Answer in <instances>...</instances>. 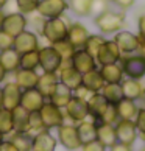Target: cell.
<instances>
[{"instance_id":"1","label":"cell","mask_w":145,"mask_h":151,"mask_svg":"<svg viewBox=\"0 0 145 151\" xmlns=\"http://www.w3.org/2000/svg\"><path fill=\"white\" fill-rule=\"evenodd\" d=\"M94 24L98 28L100 35L103 36H114L115 33L123 30L126 27V14L120 9H108L105 13L94 17Z\"/></svg>"},{"instance_id":"2","label":"cell","mask_w":145,"mask_h":151,"mask_svg":"<svg viewBox=\"0 0 145 151\" xmlns=\"http://www.w3.org/2000/svg\"><path fill=\"white\" fill-rule=\"evenodd\" d=\"M70 19L66 14L59 16V17H52V19H45L42 25V31H41V37L45 39L47 44H55L58 41L67 37V30L70 25Z\"/></svg>"},{"instance_id":"3","label":"cell","mask_w":145,"mask_h":151,"mask_svg":"<svg viewBox=\"0 0 145 151\" xmlns=\"http://www.w3.org/2000/svg\"><path fill=\"white\" fill-rule=\"evenodd\" d=\"M120 65L123 73L133 80H144L145 78V55L144 53H133V55H122Z\"/></svg>"},{"instance_id":"4","label":"cell","mask_w":145,"mask_h":151,"mask_svg":"<svg viewBox=\"0 0 145 151\" xmlns=\"http://www.w3.org/2000/svg\"><path fill=\"white\" fill-rule=\"evenodd\" d=\"M39 114H41V119L44 122V126L45 129H56L58 126H61L63 123H66V114L64 109L58 108L56 104H53L52 101L44 103V106L39 109Z\"/></svg>"},{"instance_id":"5","label":"cell","mask_w":145,"mask_h":151,"mask_svg":"<svg viewBox=\"0 0 145 151\" xmlns=\"http://www.w3.org/2000/svg\"><path fill=\"white\" fill-rule=\"evenodd\" d=\"M113 41L117 44V47L122 52V55H133L141 52L142 47V39L139 37L136 33L128 31V30H120L119 33H115Z\"/></svg>"},{"instance_id":"6","label":"cell","mask_w":145,"mask_h":151,"mask_svg":"<svg viewBox=\"0 0 145 151\" xmlns=\"http://www.w3.org/2000/svg\"><path fill=\"white\" fill-rule=\"evenodd\" d=\"M56 137H58L56 140L69 151H76L83 145L80 140V136H78L76 125H74V123H63L61 126H58Z\"/></svg>"},{"instance_id":"7","label":"cell","mask_w":145,"mask_h":151,"mask_svg":"<svg viewBox=\"0 0 145 151\" xmlns=\"http://www.w3.org/2000/svg\"><path fill=\"white\" fill-rule=\"evenodd\" d=\"M63 58L59 56V53L55 50L52 44H47L39 48V69L42 72H48V73H56Z\"/></svg>"},{"instance_id":"8","label":"cell","mask_w":145,"mask_h":151,"mask_svg":"<svg viewBox=\"0 0 145 151\" xmlns=\"http://www.w3.org/2000/svg\"><path fill=\"white\" fill-rule=\"evenodd\" d=\"M56 75L59 78V83H63L64 86H67L69 89H72V91H75L76 87L81 86L83 75L72 65L70 59H63V63H61Z\"/></svg>"},{"instance_id":"9","label":"cell","mask_w":145,"mask_h":151,"mask_svg":"<svg viewBox=\"0 0 145 151\" xmlns=\"http://www.w3.org/2000/svg\"><path fill=\"white\" fill-rule=\"evenodd\" d=\"M27 28H28V19H27L25 14L19 13V11L5 13V19H3V25H2V30L5 33L16 37Z\"/></svg>"},{"instance_id":"10","label":"cell","mask_w":145,"mask_h":151,"mask_svg":"<svg viewBox=\"0 0 145 151\" xmlns=\"http://www.w3.org/2000/svg\"><path fill=\"white\" fill-rule=\"evenodd\" d=\"M39 39L41 37L38 36V33L27 28L25 31H22L20 35H17L14 37L13 48L19 55L27 53V52H33V50H39L41 48V41H39Z\"/></svg>"},{"instance_id":"11","label":"cell","mask_w":145,"mask_h":151,"mask_svg":"<svg viewBox=\"0 0 145 151\" xmlns=\"http://www.w3.org/2000/svg\"><path fill=\"white\" fill-rule=\"evenodd\" d=\"M122 58V52L117 47V44L113 41V39H106L102 45H100L98 52L95 55V61L98 67L100 65H105V64H114V63H119Z\"/></svg>"},{"instance_id":"12","label":"cell","mask_w":145,"mask_h":151,"mask_svg":"<svg viewBox=\"0 0 145 151\" xmlns=\"http://www.w3.org/2000/svg\"><path fill=\"white\" fill-rule=\"evenodd\" d=\"M115 128V136H117V142L125 143L133 147L134 142L139 137V131L136 128L134 120H119L114 125Z\"/></svg>"},{"instance_id":"13","label":"cell","mask_w":145,"mask_h":151,"mask_svg":"<svg viewBox=\"0 0 145 151\" xmlns=\"http://www.w3.org/2000/svg\"><path fill=\"white\" fill-rule=\"evenodd\" d=\"M64 114H66V119H69L74 125L84 120L86 117H89V109H87L86 100L78 98L74 95L70 98V101L67 103V106L64 108Z\"/></svg>"},{"instance_id":"14","label":"cell","mask_w":145,"mask_h":151,"mask_svg":"<svg viewBox=\"0 0 145 151\" xmlns=\"http://www.w3.org/2000/svg\"><path fill=\"white\" fill-rule=\"evenodd\" d=\"M22 89L14 81H6L2 86V108L13 111L17 106H20Z\"/></svg>"},{"instance_id":"15","label":"cell","mask_w":145,"mask_h":151,"mask_svg":"<svg viewBox=\"0 0 145 151\" xmlns=\"http://www.w3.org/2000/svg\"><path fill=\"white\" fill-rule=\"evenodd\" d=\"M67 9H69L67 0H39L36 11L42 17L52 19V17H59V16L66 14Z\"/></svg>"},{"instance_id":"16","label":"cell","mask_w":145,"mask_h":151,"mask_svg":"<svg viewBox=\"0 0 145 151\" xmlns=\"http://www.w3.org/2000/svg\"><path fill=\"white\" fill-rule=\"evenodd\" d=\"M70 61H72V65H74L81 75L87 73V72H91V70L98 69V64H97L95 58H94L91 53H87L84 48H76L74 56L70 58Z\"/></svg>"},{"instance_id":"17","label":"cell","mask_w":145,"mask_h":151,"mask_svg":"<svg viewBox=\"0 0 145 151\" xmlns=\"http://www.w3.org/2000/svg\"><path fill=\"white\" fill-rule=\"evenodd\" d=\"M89 30L87 27L80 20H72L70 25H69V30H67V41L74 45L75 48H83L84 44L89 37Z\"/></svg>"},{"instance_id":"18","label":"cell","mask_w":145,"mask_h":151,"mask_svg":"<svg viewBox=\"0 0 145 151\" xmlns=\"http://www.w3.org/2000/svg\"><path fill=\"white\" fill-rule=\"evenodd\" d=\"M47 100L45 97L38 91V89H27V91H22V97H20V108H24L28 112H35L39 111L44 106Z\"/></svg>"},{"instance_id":"19","label":"cell","mask_w":145,"mask_h":151,"mask_svg":"<svg viewBox=\"0 0 145 151\" xmlns=\"http://www.w3.org/2000/svg\"><path fill=\"white\" fill-rule=\"evenodd\" d=\"M58 140L48 129L31 136V151H55Z\"/></svg>"},{"instance_id":"20","label":"cell","mask_w":145,"mask_h":151,"mask_svg":"<svg viewBox=\"0 0 145 151\" xmlns=\"http://www.w3.org/2000/svg\"><path fill=\"white\" fill-rule=\"evenodd\" d=\"M120 87L125 98L139 101V100H144L145 97V86L142 84V80H133V78L125 76L120 83Z\"/></svg>"},{"instance_id":"21","label":"cell","mask_w":145,"mask_h":151,"mask_svg":"<svg viewBox=\"0 0 145 151\" xmlns=\"http://www.w3.org/2000/svg\"><path fill=\"white\" fill-rule=\"evenodd\" d=\"M100 75H102L105 84H119L122 83V80L125 78L123 69H122L120 63H114V64H105L98 67Z\"/></svg>"},{"instance_id":"22","label":"cell","mask_w":145,"mask_h":151,"mask_svg":"<svg viewBox=\"0 0 145 151\" xmlns=\"http://www.w3.org/2000/svg\"><path fill=\"white\" fill-rule=\"evenodd\" d=\"M76 129H78V136H80L81 143L95 140L97 139V120L92 115H89L80 123H76Z\"/></svg>"},{"instance_id":"23","label":"cell","mask_w":145,"mask_h":151,"mask_svg":"<svg viewBox=\"0 0 145 151\" xmlns=\"http://www.w3.org/2000/svg\"><path fill=\"white\" fill-rule=\"evenodd\" d=\"M58 84H59V78H58L56 73L42 72V73H39V80H38L36 89L45 97V100H48L50 97H52V93L55 92V89H56Z\"/></svg>"},{"instance_id":"24","label":"cell","mask_w":145,"mask_h":151,"mask_svg":"<svg viewBox=\"0 0 145 151\" xmlns=\"http://www.w3.org/2000/svg\"><path fill=\"white\" fill-rule=\"evenodd\" d=\"M13 75H14V83L22 89V91H27V89H35L38 86V80H39L38 70L19 69V70H16Z\"/></svg>"},{"instance_id":"25","label":"cell","mask_w":145,"mask_h":151,"mask_svg":"<svg viewBox=\"0 0 145 151\" xmlns=\"http://www.w3.org/2000/svg\"><path fill=\"white\" fill-rule=\"evenodd\" d=\"M86 103H87L89 115H92L97 122H98L100 117H102V114L106 111V108L109 106V101L103 97L102 92H94V93H91V97L86 100Z\"/></svg>"},{"instance_id":"26","label":"cell","mask_w":145,"mask_h":151,"mask_svg":"<svg viewBox=\"0 0 145 151\" xmlns=\"http://www.w3.org/2000/svg\"><path fill=\"white\" fill-rule=\"evenodd\" d=\"M0 65L5 69L6 73H14L20 67V55L13 47L0 50Z\"/></svg>"},{"instance_id":"27","label":"cell","mask_w":145,"mask_h":151,"mask_svg":"<svg viewBox=\"0 0 145 151\" xmlns=\"http://www.w3.org/2000/svg\"><path fill=\"white\" fill-rule=\"evenodd\" d=\"M115 109H117V115L119 120H134L136 115L139 112V106L134 100L130 98H122L119 103H115Z\"/></svg>"},{"instance_id":"28","label":"cell","mask_w":145,"mask_h":151,"mask_svg":"<svg viewBox=\"0 0 145 151\" xmlns=\"http://www.w3.org/2000/svg\"><path fill=\"white\" fill-rule=\"evenodd\" d=\"M97 140L100 143H103L106 148H111L114 143H117V136H115L114 125L97 122Z\"/></svg>"},{"instance_id":"29","label":"cell","mask_w":145,"mask_h":151,"mask_svg":"<svg viewBox=\"0 0 145 151\" xmlns=\"http://www.w3.org/2000/svg\"><path fill=\"white\" fill-rule=\"evenodd\" d=\"M13 122H14V132H30V112L24 108L17 106L13 109Z\"/></svg>"},{"instance_id":"30","label":"cell","mask_w":145,"mask_h":151,"mask_svg":"<svg viewBox=\"0 0 145 151\" xmlns=\"http://www.w3.org/2000/svg\"><path fill=\"white\" fill-rule=\"evenodd\" d=\"M81 86H84L89 92H100L105 86V81L102 75H100V70H91L87 73H83V80H81Z\"/></svg>"},{"instance_id":"31","label":"cell","mask_w":145,"mask_h":151,"mask_svg":"<svg viewBox=\"0 0 145 151\" xmlns=\"http://www.w3.org/2000/svg\"><path fill=\"white\" fill-rule=\"evenodd\" d=\"M72 97H74V91L69 89L67 86H64L63 83H59L56 86V89H55V92L52 93V97L48 98V101H52L53 104H56L58 108L64 109L66 106H67V103L70 101Z\"/></svg>"},{"instance_id":"32","label":"cell","mask_w":145,"mask_h":151,"mask_svg":"<svg viewBox=\"0 0 145 151\" xmlns=\"http://www.w3.org/2000/svg\"><path fill=\"white\" fill-rule=\"evenodd\" d=\"M92 0H67V6L72 14L76 17H87L91 16Z\"/></svg>"},{"instance_id":"33","label":"cell","mask_w":145,"mask_h":151,"mask_svg":"<svg viewBox=\"0 0 145 151\" xmlns=\"http://www.w3.org/2000/svg\"><path fill=\"white\" fill-rule=\"evenodd\" d=\"M103 93V97L108 100L111 104H115L119 103L122 98H123V92H122V87H120V83L119 84H105L103 89L100 91Z\"/></svg>"},{"instance_id":"34","label":"cell","mask_w":145,"mask_h":151,"mask_svg":"<svg viewBox=\"0 0 145 151\" xmlns=\"http://www.w3.org/2000/svg\"><path fill=\"white\" fill-rule=\"evenodd\" d=\"M14 132V122H13V111L0 108V134L9 136Z\"/></svg>"},{"instance_id":"35","label":"cell","mask_w":145,"mask_h":151,"mask_svg":"<svg viewBox=\"0 0 145 151\" xmlns=\"http://www.w3.org/2000/svg\"><path fill=\"white\" fill-rule=\"evenodd\" d=\"M25 70H38L39 69V50L27 52L20 55V67Z\"/></svg>"},{"instance_id":"36","label":"cell","mask_w":145,"mask_h":151,"mask_svg":"<svg viewBox=\"0 0 145 151\" xmlns=\"http://www.w3.org/2000/svg\"><path fill=\"white\" fill-rule=\"evenodd\" d=\"M9 140L16 145L19 151H31V136L24 132H11Z\"/></svg>"},{"instance_id":"37","label":"cell","mask_w":145,"mask_h":151,"mask_svg":"<svg viewBox=\"0 0 145 151\" xmlns=\"http://www.w3.org/2000/svg\"><path fill=\"white\" fill-rule=\"evenodd\" d=\"M105 41H106V37H105L103 35H89V37H87V41H86V44H84V47H83V48L95 58L100 45H102Z\"/></svg>"},{"instance_id":"38","label":"cell","mask_w":145,"mask_h":151,"mask_svg":"<svg viewBox=\"0 0 145 151\" xmlns=\"http://www.w3.org/2000/svg\"><path fill=\"white\" fill-rule=\"evenodd\" d=\"M52 45L55 47V50L59 53V56L63 58V59H70L72 56H74V53H75V47L72 45V44L67 41V39H63V41H58V42H55L52 44Z\"/></svg>"},{"instance_id":"39","label":"cell","mask_w":145,"mask_h":151,"mask_svg":"<svg viewBox=\"0 0 145 151\" xmlns=\"http://www.w3.org/2000/svg\"><path fill=\"white\" fill-rule=\"evenodd\" d=\"M14 5H16V9L22 14H31L38 9V5H39V0H14Z\"/></svg>"},{"instance_id":"40","label":"cell","mask_w":145,"mask_h":151,"mask_svg":"<svg viewBox=\"0 0 145 151\" xmlns=\"http://www.w3.org/2000/svg\"><path fill=\"white\" fill-rule=\"evenodd\" d=\"M45 129V126H44V122L41 119V114H39V111H35V112H30V136H35V134L41 132Z\"/></svg>"},{"instance_id":"41","label":"cell","mask_w":145,"mask_h":151,"mask_svg":"<svg viewBox=\"0 0 145 151\" xmlns=\"http://www.w3.org/2000/svg\"><path fill=\"white\" fill-rule=\"evenodd\" d=\"M27 19H28V27H31L33 31L38 33V36L41 37V31H42L44 22H45V17H42L38 11H35L31 14H27Z\"/></svg>"},{"instance_id":"42","label":"cell","mask_w":145,"mask_h":151,"mask_svg":"<svg viewBox=\"0 0 145 151\" xmlns=\"http://www.w3.org/2000/svg\"><path fill=\"white\" fill-rule=\"evenodd\" d=\"M98 122L102 123H109V125H115L119 122V115H117V109H115V104H111L106 108V111L102 114V117L98 119Z\"/></svg>"},{"instance_id":"43","label":"cell","mask_w":145,"mask_h":151,"mask_svg":"<svg viewBox=\"0 0 145 151\" xmlns=\"http://www.w3.org/2000/svg\"><path fill=\"white\" fill-rule=\"evenodd\" d=\"M113 8V5H111V0H92V5H91V16L92 17H95V16L105 13V11H108Z\"/></svg>"},{"instance_id":"44","label":"cell","mask_w":145,"mask_h":151,"mask_svg":"<svg viewBox=\"0 0 145 151\" xmlns=\"http://www.w3.org/2000/svg\"><path fill=\"white\" fill-rule=\"evenodd\" d=\"M134 123H136L139 134H145V106L144 108H139V112L134 119Z\"/></svg>"},{"instance_id":"45","label":"cell","mask_w":145,"mask_h":151,"mask_svg":"<svg viewBox=\"0 0 145 151\" xmlns=\"http://www.w3.org/2000/svg\"><path fill=\"white\" fill-rule=\"evenodd\" d=\"M81 151H106V147H105L103 143H100L97 139L95 140H91L87 143H83L81 145Z\"/></svg>"},{"instance_id":"46","label":"cell","mask_w":145,"mask_h":151,"mask_svg":"<svg viewBox=\"0 0 145 151\" xmlns=\"http://www.w3.org/2000/svg\"><path fill=\"white\" fill-rule=\"evenodd\" d=\"M137 0H111V5L115 6L117 9H120V11H126V9L134 6Z\"/></svg>"},{"instance_id":"47","label":"cell","mask_w":145,"mask_h":151,"mask_svg":"<svg viewBox=\"0 0 145 151\" xmlns=\"http://www.w3.org/2000/svg\"><path fill=\"white\" fill-rule=\"evenodd\" d=\"M13 44H14V37L9 36L8 33H5L3 30H0V50L11 48Z\"/></svg>"},{"instance_id":"48","label":"cell","mask_w":145,"mask_h":151,"mask_svg":"<svg viewBox=\"0 0 145 151\" xmlns=\"http://www.w3.org/2000/svg\"><path fill=\"white\" fill-rule=\"evenodd\" d=\"M136 24H137V36L141 39H145V11L136 16Z\"/></svg>"},{"instance_id":"49","label":"cell","mask_w":145,"mask_h":151,"mask_svg":"<svg viewBox=\"0 0 145 151\" xmlns=\"http://www.w3.org/2000/svg\"><path fill=\"white\" fill-rule=\"evenodd\" d=\"M0 151H19V150L16 148V145L11 142L9 139H8V140H5V139H3V142L0 143Z\"/></svg>"},{"instance_id":"50","label":"cell","mask_w":145,"mask_h":151,"mask_svg":"<svg viewBox=\"0 0 145 151\" xmlns=\"http://www.w3.org/2000/svg\"><path fill=\"white\" fill-rule=\"evenodd\" d=\"M109 151H133V147H130V145H125V143H120V142H117V143H114L113 147L109 148Z\"/></svg>"},{"instance_id":"51","label":"cell","mask_w":145,"mask_h":151,"mask_svg":"<svg viewBox=\"0 0 145 151\" xmlns=\"http://www.w3.org/2000/svg\"><path fill=\"white\" fill-rule=\"evenodd\" d=\"M6 72H5V69H3V67L2 65H0V86H2L3 84V83H5V80H6Z\"/></svg>"},{"instance_id":"52","label":"cell","mask_w":145,"mask_h":151,"mask_svg":"<svg viewBox=\"0 0 145 151\" xmlns=\"http://www.w3.org/2000/svg\"><path fill=\"white\" fill-rule=\"evenodd\" d=\"M11 2V0H0V9H5L8 6V3Z\"/></svg>"},{"instance_id":"53","label":"cell","mask_w":145,"mask_h":151,"mask_svg":"<svg viewBox=\"0 0 145 151\" xmlns=\"http://www.w3.org/2000/svg\"><path fill=\"white\" fill-rule=\"evenodd\" d=\"M3 19H5V11L0 9V30H2V25H3Z\"/></svg>"},{"instance_id":"54","label":"cell","mask_w":145,"mask_h":151,"mask_svg":"<svg viewBox=\"0 0 145 151\" xmlns=\"http://www.w3.org/2000/svg\"><path fill=\"white\" fill-rule=\"evenodd\" d=\"M139 53H144L145 55V39H142V47H141V52Z\"/></svg>"},{"instance_id":"55","label":"cell","mask_w":145,"mask_h":151,"mask_svg":"<svg viewBox=\"0 0 145 151\" xmlns=\"http://www.w3.org/2000/svg\"><path fill=\"white\" fill-rule=\"evenodd\" d=\"M139 139H141V140H144V142H145V134H139Z\"/></svg>"},{"instance_id":"56","label":"cell","mask_w":145,"mask_h":151,"mask_svg":"<svg viewBox=\"0 0 145 151\" xmlns=\"http://www.w3.org/2000/svg\"><path fill=\"white\" fill-rule=\"evenodd\" d=\"M0 108H2V86H0Z\"/></svg>"},{"instance_id":"57","label":"cell","mask_w":145,"mask_h":151,"mask_svg":"<svg viewBox=\"0 0 145 151\" xmlns=\"http://www.w3.org/2000/svg\"><path fill=\"white\" fill-rule=\"evenodd\" d=\"M3 139H5V136H3V134H0V143L3 142Z\"/></svg>"},{"instance_id":"58","label":"cell","mask_w":145,"mask_h":151,"mask_svg":"<svg viewBox=\"0 0 145 151\" xmlns=\"http://www.w3.org/2000/svg\"><path fill=\"white\" fill-rule=\"evenodd\" d=\"M141 151H145V145H144V148H141Z\"/></svg>"},{"instance_id":"59","label":"cell","mask_w":145,"mask_h":151,"mask_svg":"<svg viewBox=\"0 0 145 151\" xmlns=\"http://www.w3.org/2000/svg\"><path fill=\"white\" fill-rule=\"evenodd\" d=\"M144 106H145V97H144Z\"/></svg>"}]
</instances>
